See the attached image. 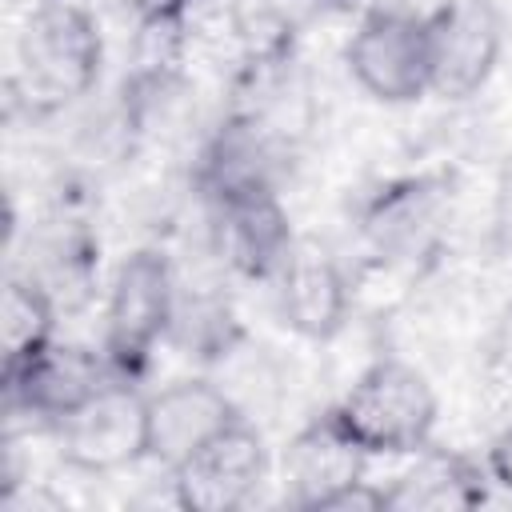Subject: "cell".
Here are the masks:
<instances>
[{"instance_id":"obj_5","label":"cell","mask_w":512,"mask_h":512,"mask_svg":"<svg viewBox=\"0 0 512 512\" xmlns=\"http://www.w3.org/2000/svg\"><path fill=\"white\" fill-rule=\"evenodd\" d=\"M344 64L352 80L380 104H412L432 92V28L428 12L372 8L348 36Z\"/></svg>"},{"instance_id":"obj_2","label":"cell","mask_w":512,"mask_h":512,"mask_svg":"<svg viewBox=\"0 0 512 512\" xmlns=\"http://www.w3.org/2000/svg\"><path fill=\"white\" fill-rule=\"evenodd\" d=\"M328 412L368 456H416L432 444L440 400L416 364L380 356Z\"/></svg>"},{"instance_id":"obj_15","label":"cell","mask_w":512,"mask_h":512,"mask_svg":"<svg viewBox=\"0 0 512 512\" xmlns=\"http://www.w3.org/2000/svg\"><path fill=\"white\" fill-rule=\"evenodd\" d=\"M56 312L60 304L52 300V292L16 272L8 276L4 284V308H0V332H4V372L0 376H12L16 368H24L36 352H44L52 340H56Z\"/></svg>"},{"instance_id":"obj_12","label":"cell","mask_w":512,"mask_h":512,"mask_svg":"<svg viewBox=\"0 0 512 512\" xmlns=\"http://www.w3.org/2000/svg\"><path fill=\"white\" fill-rule=\"evenodd\" d=\"M244 412L212 380H176L148 396V460L168 476Z\"/></svg>"},{"instance_id":"obj_3","label":"cell","mask_w":512,"mask_h":512,"mask_svg":"<svg viewBox=\"0 0 512 512\" xmlns=\"http://www.w3.org/2000/svg\"><path fill=\"white\" fill-rule=\"evenodd\" d=\"M176 300V276L160 248H136L116 264L104 304L100 348L120 380H144L156 348L172 336Z\"/></svg>"},{"instance_id":"obj_17","label":"cell","mask_w":512,"mask_h":512,"mask_svg":"<svg viewBox=\"0 0 512 512\" xmlns=\"http://www.w3.org/2000/svg\"><path fill=\"white\" fill-rule=\"evenodd\" d=\"M484 468H488L492 484H500L504 492H512V424L492 436L488 456H484Z\"/></svg>"},{"instance_id":"obj_13","label":"cell","mask_w":512,"mask_h":512,"mask_svg":"<svg viewBox=\"0 0 512 512\" xmlns=\"http://www.w3.org/2000/svg\"><path fill=\"white\" fill-rule=\"evenodd\" d=\"M448 200L444 176H400L368 196L360 212L364 240L388 260H416L432 252Z\"/></svg>"},{"instance_id":"obj_6","label":"cell","mask_w":512,"mask_h":512,"mask_svg":"<svg viewBox=\"0 0 512 512\" xmlns=\"http://www.w3.org/2000/svg\"><path fill=\"white\" fill-rule=\"evenodd\" d=\"M60 456L84 476H108L148 460V396L128 380H108L84 408L56 424Z\"/></svg>"},{"instance_id":"obj_9","label":"cell","mask_w":512,"mask_h":512,"mask_svg":"<svg viewBox=\"0 0 512 512\" xmlns=\"http://www.w3.org/2000/svg\"><path fill=\"white\" fill-rule=\"evenodd\" d=\"M0 380H4L8 408L56 428L76 408H84L108 380H116V372H112L104 348L96 352L88 344L52 340L24 368H16L12 376H0Z\"/></svg>"},{"instance_id":"obj_8","label":"cell","mask_w":512,"mask_h":512,"mask_svg":"<svg viewBox=\"0 0 512 512\" xmlns=\"http://www.w3.org/2000/svg\"><path fill=\"white\" fill-rule=\"evenodd\" d=\"M264 476L268 448L248 416H240L172 472V496L188 512H236L260 492Z\"/></svg>"},{"instance_id":"obj_14","label":"cell","mask_w":512,"mask_h":512,"mask_svg":"<svg viewBox=\"0 0 512 512\" xmlns=\"http://www.w3.org/2000/svg\"><path fill=\"white\" fill-rule=\"evenodd\" d=\"M488 468L464 452L420 448L416 464L384 488L392 512H468L488 500Z\"/></svg>"},{"instance_id":"obj_10","label":"cell","mask_w":512,"mask_h":512,"mask_svg":"<svg viewBox=\"0 0 512 512\" xmlns=\"http://www.w3.org/2000/svg\"><path fill=\"white\" fill-rule=\"evenodd\" d=\"M212 228L224 260L248 280H272L296 244L288 212L272 184H248L208 196Z\"/></svg>"},{"instance_id":"obj_19","label":"cell","mask_w":512,"mask_h":512,"mask_svg":"<svg viewBox=\"0 0 512 512\" xmlns=\"http://www.w3.org/2000/svg\"><path fill=\"white\" fill-rule=\"evenodd\" d=\"M324 4H344V0H324Z\"/></svg>"},{"instance_id":"obj_16","label":"cell","mask_w":512,"mask_h":512,"mask_svg":"<svg viewBox=\"0 0 512 512\" xmlns=\"http://www.w3.org/2000/svg\"><path fill=\"white\" fill-rule=\"evenodd\" d=\"M112 8L136 24V32H184L192 0H112Z\"/></svg>"},{"instance_id":"obj_18","label":"cell","mask_w":512,"mask_h":512,"mask_svg":"<svg viewBox=\"0 0 512 512\" xmlns=\"http://www.w3.org/2000/svg\"><path fill=\"white\" fill-rule=\"evenodd\" d=\"M492 360H496L500 372L512 376V300L496 316V328H492Z\"/></svg>"},{"instance_id":"obj_4","label":"cell","mask_w":512,"mask_h":512,"mask_svg":"<svg viewBox=\"0 0 512 512\" xmlns=\"http://www.w3.org/2000/svg\"><path fill=\"white\" fill-rule=\"evenodd\" d=\"M368 460L372 456L332 420V412H320L280 456L284 500L300 512H376L384 508V488L364 480Z\"/></svg>"},{"instance_id":"obj_1","label":"cell","mask_w":512,"mask_h":512,"mask_svg":"<svg viewBox=\"0 0 512 512\" xmlns=\"http://www.w3.org/2000/svg\"><path fill=\"white\" fill-rule=\"evenodd\" d=\"M104 44L80 0H36L16 36L12 96L32 116H52L92 92Z\"/></svg>"},{"instance_id":"obj_11","label":"cell","mask_w":512,"mask_h":512,"mask_svg":"<svg viewBox=\"0 0 512 512\" xmlns=\"http://www.w3.org/2000/svg\"><path fill=\"white\" fill-rule=\"evenodd\" d=\"M280 320L304 340H332L348 320V276L340 260L312 236H296L272 276Z\"/></svg>"},{"instance_id":"obj_7","label":"cell","mask_w":512,"mask_h":512,"mask_svg":"<svg viewBox=\"0 0 512 512\" xmlns=\"http://www.w3.org/2000/svg\"><path fill=\"white\" fill-rule=\"evenodd\" d=\"M432 28V92L444 100L476 96L504 56V12L496 0H440Z\"/></svg>"}]
</instances>
